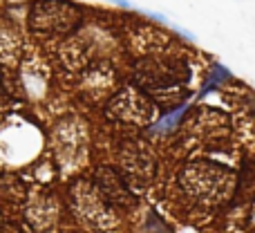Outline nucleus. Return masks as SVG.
Returning <instances> with one entry per match:
<instances>
[{
	"label": "nucleus",
	"instance_id": "obj_1",
	"mask_svg": "<svg viewBox=\"0 0 255 233\" xmlns=\"http://www.w3.org/2000/svg\"><path fill=\"white\" fill-rule=\"evenodd\" d=\"M179 186L195 202L206 207L222 204L235 189V175L231 168L215 162H193L179 173Z\"/></svg>",
	"mask_w": 255,
	"mask_h": 233
},
{
	"label": "nucleus",
	"instance_id": "obj_2",
	"mask_svg": "<svg viewBox=\"0 0 255 233\" xmlns=\"http://www.w3.org/2000/svg\"><path fill=\"white\" fill-rule=\"evenodd\" d=\"M72 211L83 225L92 229H112L115 227V213L112 204L103 198V193L92 184H79L72 191Z\"/></svg>",
	"mask_w": 255,
	"mask_h": 233
},
{
	"label": "nucleus",
	"instance_id": "obj_3",
	"mask_svg": "<svg viewBox=\"0 0 255 233\" xmlns=\"http://www.w3.org/2000/svg\"><path fill=\"white\" fill-rule=\"evenodd\" d=\"M79 22V11L65 0H38L29 11V27L36 31H67Z\"/></svg>",
	"mask_w": 255,
	"mask_h": 233
},
{
	"label": "nucleus",
	"instance_id": "obj_4",
	"mask_svg": "<svg viewBox=\"0 0 255 233\" xmlns=\"http://www.w3.org/2000/svg\"><path fill=\"white\" fill-rule=\"evenodd\" d=\"M108 117L119 119V121H128V123H143L150 119V108L145 103V99L141 97V92L126 88L110 101Z\"/></svg>",
	"mask_w": 255,
	"mask_h": 233
},
{
	"label": "nucleus",
	"instance_id": "obj_5",
	"mask_svg": "<svg viewBox=\"0 0 255 233\" xmlns=\"http://www.w3.org/2000/svg\"><path fill=\"white\" fill-rule=\"evenodd\" d=\"M94 186L103 193V198L112 204V207H130L134 204L130 189L124 184L119 173H115L112 168H101V171L94 175Z\"/></svg>",
	"mask_w": 255,
	"mask_h": 233
},
{
	"label": "nucleus",
	"instance_id": "obj_6",
	"mask_svg": "<svg viewBox=\"0 0 255 233\" xmlns=\"http://www.w3.org/2000/svg\"><path fill=\"white\" fill-rule=\"evenodd\" d=\"M184 112H186V106L177 108V112H172V115H168L166 119H161V121L154 126V130H168V128H172V123H177V119L184 115Z\"/></svg>",
	"mask_w": 255,
	"mask_h": 233
},
{
	"label": "nucleus",
	"instance_id": "obj_7",
	"mask_svg": "<svg viewBox=\"0 0 255 233\" xmlns=\"http://www.w3.org/2000/svg\"><path fill=\"white\" fill-rule=\"evenodd\" d=\"M103 2L117 4V7H124V9H132V2H130V0H103Z\"/></svg>",
	"mask_w": 255,
	"mask_h": 233
}]
</instances>
